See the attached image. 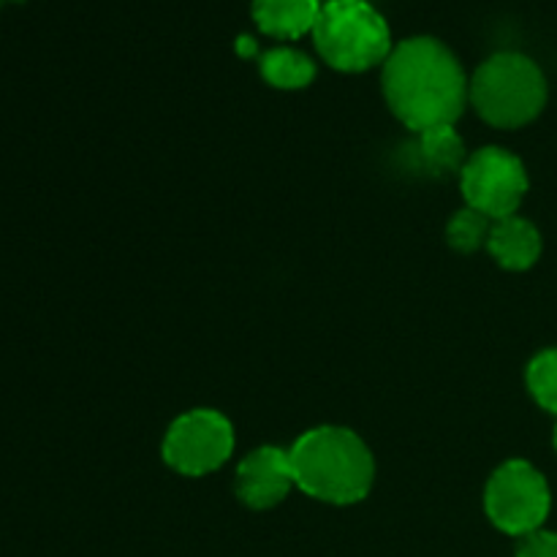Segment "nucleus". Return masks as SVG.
Wrapping results in <instances>:
<instances>
[{"instance_id": "nucleus-1", "label": "nucleus", "mask_w": 557, "mask_h": 557, "mask_svg": "<svg viewBox=\"0 0 557 557\" xmlns=\"http://www.w3.org/2000/svg\"><path fill=\"white\" fill-rule=\"evenodd\" d=\"M384 98L411 134L455 125L468 103L471 82L460 60L438 38H406L384 63Z\"/></svg>"}, {"instance_id": "nucleus-2", "label": "nucleus", "mask_w": 557, "mask_h": 557, "mask_svg": "<svg viewBox=\"0 0 557 557\" xmlns=\"http://www.w3.org/2000/svg\"><path fill=\"white\" fill-rule=\"evenodd\" d=\"M294 484L310 498L332 506L359 504L375 482V462L368 444L354 430L321 424L308 430L288 449Z\"/></svg>"}, {"instance_id": "nucleus-3", "label": "nucleus", "mask_w": 557, "mask_h": 557, "mask_svg": "<svg viewBox=\"0 0 557 557\" xmlns=\"http://www.w3.org/2000/svg\"><path fill=\"white\" fill-rule=\"evenodd\" d=\"M468 101L495 128H522L547 107V76L522 52H498L471 79Z\"/></svg>"}, {"instance_id": "nucleus-4", "label": "nucleus", "mask_w": 557, "mask_h": 557, "mask_svg": "<svg viewBox=\"0 0 557 557\" xmlns=\"http://www.w3.org/2000/svg\"><path fill=\"white\" fill-rule=\"evenodd\" d=\"M313 41L321 58L346 74L386 63L395 49L389 25L368 0H326L315 20Z\"/></svg>"}, {"instance_id": "nucleus-5", "label": "nucleus", "mask_w": 557, "mask_h": 557, "mask_svg": "<svg viewBox=\"0 0 557 557\" xmlns=\"http://www.w3.org/2000/svg\"><path fill=\"white\" fill-rule=\"evenodd\" d=\"M484 509L498 531L522 539L544 528L553 509V493L539 468L528 460H509L490 476Z\"/></svg>"}, {"instance_id": "nucleus-6", "label": "nucleus", "mask_w": 557, "mask_h": 557, "mask_svg": "<svg viewBox=\"0 0 557 557\" xmlns=\"http://www.w3.org/2000/svg\"><path fill=\"white\" fill-rule=\"evenodd\" d=\"M528 188L531 183H528L525 163L504 147H482L468 156L460 172L466 207L482 212L490 221L517 215Z\"/></svg>"}, {"instance_id": "nucleus-7", "label": "nucleus", "mask_w": 557, "mask_h": 557, "mask_svg": "<svg viewBox=\"0 0 557 557\" xmlns=\"http://www.w3.org/2000/svg\"><path fill=\"white\" fill-rule=\"evenodd\" d=\"M234 451V428L221 411L194 408L172 422L163 438V460L183 476H207Z\"/></svg>"}, {"instance_id": "nucleus-8", "label": "nucleus", "mask_w": 557, "mask_h": 557, "mask_svg": "<svg viewBox=\"0 0 557 557\" xmlns=\"http://www.w3.org/2000/svg\"><path fill=\"white\" fill-rule=\"evenodd\" d=\"M294 487L297 484H294L288 449L259 446L250 455H245L243 462L237 466L234 490H237V498L250 509H272V506L283 504Z\"/></svg>"}, {"instance_id": "nucleus-9", "label": "nucleus", "mask_w": 557, "mask_h": 557, "mask_svg": "<svg viewBox=\"0 0 557 557\" xmlns=\"http://www.w3.org/2000/svg\"><path fill=\"white\" fill-rule=\"evenodd\" d=\"M487 250L504 270H531L542 256V234L531 221L520 215L495 221L490 228Z\"/></svg>"}, {"instance_id": "nucleus-10", "label": "nucleus", "mask_w": 557, "mask_h": 557, "mask_svg": "<svg viewBox=\"0 0 557 557\" xmlns=\"http://www.w3.org/2000/svg\"><path fill=\"white\" fill-rule=\"evenodd\" d=\"M413 136L417 139L408 147V158H411V166L419 174H428V177H449V174L462 172L468 156L455 125L430 128Z\"/></svg>"}, {"instance_id": "nucleus-11", "label": "nucleus", "mask_w": 557, "mask_h": 557, "mask_svg": "<svg viewBox=\"0 0 557 557\" xmlns=\"http://www.w3.org/2000/svg\"><path fill=\"white\" fill-rule=\"evenodd\" d=\"M321 14L319 0H253V20L267 36L299 38L313 33Z\"/></svg>"}, {"instance_id": "nucleus-12", "label": "nucleus", "mask_w": 557, "mask_h": 557, "mask_svg": "<svg viewBox=\"0 0 557 557\" xmlns=\"http://www.w3.org/2000/svg\"><path fill=\"white\" fill-rule=\"evenodd\" d=\"M261 76L277 90H302L315 79V63L305 52L292 47H277L261 54Z\"/></svg>"}, {"instance_id": "nucleus-13", "label": "nucleus", "mask_w": 557, "mask_h": 557, "mask_svg": "<svg viewBox=\"0 0 557 557\" xmlns=\"http://www.w3.org/2000/svg\"><path fill=\"white\" fill-rule=\"evenodd\" d=\"M493 223L495 221H490L487 215L466 207V210H460L449 221V226H446V239H449L451 248L460 250V253H473V250H479L482 245H487Z\"/></svg>"}, {"instance_id": "nucleus-14", "label": "nucleus", "mask_w": 557, "mask_h": 557, "mask_svg": "<svg viewBox=\"0 0 557 557\" xmlns=\"http://www.w3.org/2000/svg\"><path fill=\"white\" fill-rule=\"evenodd\" d=\"M528 389L544 411L557 417V348H547L528 364Z\"/></svg>"}, {"instance_id": "nucleus-15", "label": "nucleus", "mask_w": 557, "mask_h": 557, "mask_svg": "<svg viewBox=\"0 0 557 557\" xmlns=\"http://www.w3.org/2000/svg\"><path fill=\"white\" fill-rule=\"evenodd\" d=\"M517 557H557V533L544 528L528 533L517 544Z\"/></svg>"}, {"instance_id": "nucleus-16", "label": "nucleus", "mask_w": 557, "mask_h": 557, "mask_svg": "<svg viewBox=\"0 0 557 557\" xmlns=\"http://www.w3.org/2000/svg\"><path fill=\"white\" fill-rule=\"evenodd\" d=\"M555 449H557V428H555Z\"/></svg>"}]
</instances>
